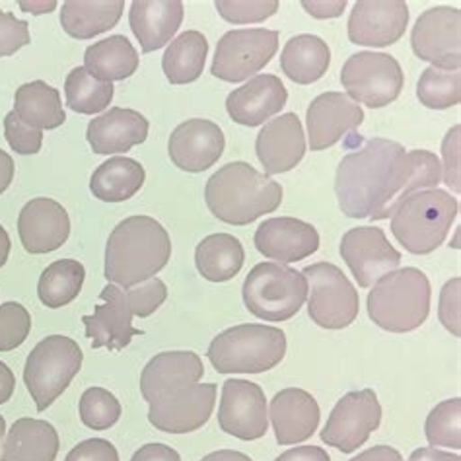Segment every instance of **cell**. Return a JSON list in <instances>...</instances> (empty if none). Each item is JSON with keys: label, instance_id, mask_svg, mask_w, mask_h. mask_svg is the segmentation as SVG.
Segmentation results:
<instances>
[{"label": "cell", "instance_id": "obj_1", "mask_svg": "<svg viewBox=\"0 0 461 461\" xmlns=\"http://www.w3.org/2000/svg\"><path fill=\"white\" fill-rule=\"evenodd\" d=\"M442 164L429 150H411L399 142L372 139L347 154L335 174L339 209L348 218L385 221L409 195L438 189Z\"/></svg>", "mask_w": 461, "mask_h": 461}, {"label": "cell", "instance_id": "obj_2", "mask_svg": "<svg viewBox=\"0 0 461 461\" xmlns=\"http://www.w3.org/2000/svg\"><path fill=\"white\" fill-rule=\"evenodd\" d=\"M172 258V240L150 216H129L109 234L105 246V278L121 288L150 281Z\"/></svg>", "mask_w": 461, "mask_h": 461}, {"label": "cell", "instance_id": "obj_3", "mask_svg": "<svg viewBox=\"0 0 461 461\" xmlns=\"http://www.w3.org/2000/svg\"><path fill=\"white\" fill-rule=\"evenodd\" d=\"M204 201L218 221L248 226L281 206L283 187L248 162H230L206 181Z\"/></svg>", "mask_w": 461, "mask_h": 461}, {"label": "cell", "instance_id": "obj_4", "mask_svg": "<svg viewBox=\"0 0 461 461\" xmlns=\"http://www.w3.org/2000/svg\"><path fill=\"white\" fill-rule=\"evenodd\" d=\"M430 281L417 267L384 275L370 290V320L390 333L415 331L430 313Z\"/></svg>", "mask_w": 461, "mask_h": 461}, {"label": "cell", "instance_id": "obj_5", "mask_svg": "<svg viewBox=\"0 0 461 461\" xmlns=\"http://www.w3.org/2000/svg\"><path fill=\"white\" fill-rule=\"evenodd\" d=\"M286 355V335L273 325L244 323L218 333L206 350L218 374H263Z\"/></svg>", "mask_w": 461, "mask_h": 461}, {"label": "cell", "instance_id": "obj_6", "mask_svg": "<svg viewBox=\"0 0 461 461\" xmlns=\"http://www.w3.org/2000/svg\"><path fill=\"white\" fill-rule=\"evenodd\" d=\"M457 211V199L447 191H417L392 214V232L409 253L429 256L444 244Z\"/></svg>", "mask_w": 461, "mask_h": 461}, {"label": "cell", "instance_id": "obj_7", "mask_svg": "<svg viewBox=\"0 0 461 461\" xmlns=\"http://www.w3.org/2000/svg\"><path fill=\"white\" fill-rule=\"evenodd\" d=\"M246 308L263 321H288L308 298V283L302 271L267 261L253 267L241 288Z\"/></svg>", "mask_w": 461, "mask_h": 461}, {"label": "cell", "instance_id": "obj_8", "mask_svg": "<svg viewBox=\"0 0 461 461\" xmlns=\"http://www.w3.org/2000/svg\"><path fill=\"white\" fill-rule=\"evenodd\" d=\"M82 360V350L70 337L51 335L33 347L23 368V384L40 412L65 393L80 372Z\"/></svg>", "mask_w": 461, "mask_h": 461}, {"label": "cell", "instance_id": "obj_9", "mask_svg": "<svg viewBox=\"0 0 461 461\" xmlns=\"http://www.w3.org/2000/svg\"><path fill=\"white\" fill-rule=\"evenodd\" d=\"M302 275L308 283V313L323 330H345L358 318V290L333 263H313Z\"/></svg>", "mask_w": 461, "mask_h": 461}, {"label": "cell", "instance_id": "obj_10", "mask_svg": "<svg viewBox=\"0 0 461 461\" xmlns=\"http://www.w3.org/2000/svg\"><path fill=\"white\" fill-rule=\"evenodd\" d=\"M341 84L353 102L380 109L399 98L405 75L392 55L362 51L347 59L341 70Z\"/></svg>", "mask_w": 461, "mask_h": 461}, {"label": "cell", "instance_id": "obj_11", "mask_svg": "<svg viewBox=\"0 0 461 461\" xmlns=\"http://www.w3.org/2000/svg\"><path fill=\"white\" fill-rule=\"evenodd\" d=\"M276 50V30H232L218 41L211 72L224 82H244L269 65Z\"/></svg>", "mask_w": 461, "mask_h": 461}, {"label": "cell", "instance_id": "obj_12", "mask_svg": "<svg viewBox=\"0 0 461 461\" xmlns=\"http://www.w3.org/2000/svg\"><path fill=\"white\" fill-rule=\"evenodd\" d=\"M382 405L374 390L348 392L339 399L321 430V440L343 454H353L380 429Z\"/></svg>", "mask_w": 461, "mask_h": 461}, {"label": "cell", "instance_id": "obj_13", "mask_svg": "<svg viewBox=\"0 0 461 461\" xmlns=\"http://www.w3.org/2000/svg\"><path fill=\"white\" fill-rule=\"evenodd\" d=\"M411 47L420 60L440 70L461 67V10L436 6L419 16L411 33Z\"/></svg>", "mask_w": 461, "mask_h": 461}, {"label": "cell", "instance_id": "obj_14", "mask_svg": "<svg viewBox=\"0 0 461 461\" xmlns=\"http://www.w3.org/2000/svg\"><path fill=\"white\" fill-rule=\"evenodd\" d=\"M216 405V384H193L158 395L149 403V420L156 430L187 434L209 422Z\"/></svg>", "mask_w": 461, "mask_h": 461}, {"label": "cell", "instance_id": "obj_15", "mask_svg": "<svg viewBox=\"0 0 461 461\" xmlns=\"http://www.w3.org/2000/svg\"><path fill=\"white\" fill-rule=\"evenodd\" d=\"M341 258L348 265L360 288H370L402 263L399 253L385 238L382 228H350L341 240Z\"/></svg>", "mask_w": 461, "mask_h": 461}, {"label": "cell", "instance_id": "obj_16", "mask_svg": "<svg viewBox=\"0 0 461 461\" xmlns=\"http://www.w3.org/2000/svg\"><path fill=\"white\" fill-rule=\"evenodd\" d=\"M221 430L240 440H259L269 430L267 399L261 387L248 380H226L218 407Z\"/></svg>", "mask_w": 461, "mask_h": 461}, {"label": "cell", "instance_id": "obj_17", "mask_svg": "<svg viewBox=\"0 0 461 461\" xmlns=\"http://www.w3.org/2000/svg\"><path fill=\"white\" fill-rule=\"evenodd\" d=\"M132 318H135V312H132L127 290L117 285H107L100 293V304L94 308V313L82 318L92 348L121 350L129 347L132 337L144 335L142 330L132 325Z\"/></svg>", "mask_w": 461, "mask_h": 461}, {"label": "cell", "instance_id": "obj_18", "mask_svg": "<svg viewBox=\"0 0 461 461\" xmlns=\"http://www.w3.org/2000/svg\"><path fill=\"white\" fill-rule=\"evenodd\" d=\"M409 6L403 0H360L348 18V40L355 45L387 47L405 35Z\"/></svg>", "mask_w": 461, "mask_h": 461}, {"label": "cell", "instance_id": "obj_19", "mask_svg": "<svg viewBox=\"0 0 461 461\" xmlns=\"http://www.w3.org/2000/svg\"><path fill=\"white\" fill-rule=\"evenodd\" d=\"M224 144V132L212 121L187 119L169 135L167 154L184 172L201 174L221 160Z\"/></svg>", "mask_w": 461, "mask_h": 461}, {"label": "cell", "instance_id": "obj_20", "mask_svg": "<svg viewBox=\"0 0 461 461\" xmlns=\"http://www.w3.org/2000/svg\"><path fill=\"white\" fill-rule=\"evenodd\" d=\"M308 140L313 152L331 149L348 131L362 125V107L343 92H325L308 107Z\"/></svg>", "mask_w": 461, "mask_h": 461}, {"label": "cell", "instance_id": "obj_21", "mask_svg": "<svg viewBox=\"0 0 461 461\" xmlns=\"http://www.w3.org/2000/svg\"><path fill=\"white\" fill-rule=\"evenodd\" d=\"M18 236L33 256L57 251L70 236V218L60 203L38 197L23 204L18 216Z\"/></svg>", "mask_w": 461, "mask_h": 461}, {"label": "cell", "instance_id": "obj_22", "mask_svg": "<svg viewBox=\"0 0 461 461\" xmlns=\"http://www.w3.org/2000/svg\"><path fill=\"white\" fill-rule=\"evenodd\" d=\"M256 248L275 263H296L320 249V234L312 224L293 216L269 218L256 230Z\"/></svg>", "mask_w": 461, "mask_h": 461}, {"label": "cell", "instance_id": "obj_23", "mask_svg": "<svg viewBox=\"0 0 461 461\" xmlns=\"http://www.w3.org/2000/svg\"><path fill=\"white\" fill-rule=\"evenodd\" d=\"M259 162L265 167V176L286 174L294 169L306 154V137L296 113H285L259 131L256 140Z\"/></svg>", "mask_w": 461, "mask_h": 461}, {"label": "cell", "instance_id": "obj_24", "mask_svg": "<svg viewBox=\"0 0 461 461\" xmlns=\"http://www.w3.org/2000/svg\"><path fill=\"white\" fill-rule=\"evenodd\" d=\"M288 92L281 78L275 75H258L244 86L230 92L226 112L236 123L244 127H259L286 105Z\"/></svg>", "mask_w": 461, "mask_h": 461}, {"label": "cell", "instance_id": "obj_25", "mask_svg": "<svg viewBox=\"0 0 461 461\" xmlns=\"http://www.w3.org/2000/svg\"><path fill=\"white\" fill-rule=\"evenodd\" d=\"M320 405L315 397L300 387H286L271 402V422L281 446L310 440L320 427Z\"/></svg>", "mask_w": 461, "mask_h": 461}, {"label": "cell", "instance_id": "obj_26", "mask_svg": "<svg viewBox=\"0 0 461 461\" xmlns=\"http://www.w3.org/2000/svg\"><path fill=\"white\" fill-rule=\"evenodd\" d=\"M149 127V119L135 109L112 107L90 121L86 139L95 154H123L147 140Z\"/></svg>", "mask_w": 461, "mask_h": 461}, {"label": "cell", "instance_id": "obj_27", "mask_svg": "<svg viewBox=\"0 0 461 461\" xmlns=\"http://www.w3.org/2000/svg\"><path fill=\"white\" fill-rule=\"evenodd\" d=\"M204 366L191 350H169L156 355L140 374V393L150 403L158 395L199 384Z\"/></svg>", "mask_w": 461, "mask_h": 461}, {"label": "cell", "instance_id": "obj_28", "mask_svg": "<svg viewBox=\"0 0 461 461\" xmlns=\"http://www.w3.org/2000/svg\"><path fill=\"white\" fill-rule=\"evenodd\" d=\"M184 22V3L179 0H135L131 5L129 23L140 41L142 53L162 50L177 33Z\"/></svg>", "mask_w": 461, "mask_h": 461}, {"label": "cell", "instance_id": "obj_29", "mask_svg": "<svg viewBox=\"0 0 461 461\" xmlns=\"http://www.w3.org/2000/svg\"><path fill=\"white\" fill-rule=\"evenodd\" d=\"M59 447V434L51 422L18 419L6 434L3 461H55Z\"/></svg>", "mask_w": 461, "mask_h": 461}, {"label": "cell", "instance_id": "obj_30", "mask_svg": "<svg viewBox=\"0 0 461 461\" xmlns=\"http://www.w3.org/2000/svg\"><path fill=\"white\" fill-rule=\"evenodd\" d=\"M123 0H67L60 26L75 40H92L115 28L123 14Z\"/></svg>", "mask_w": 461, "mask_h": 461}, {"label": "cell", "instance_id": "obj_31", "mask_svg": "<svg viewBox=\"0 0 461 461\" xmlns=\"http://www.w3.org/2000/svg\"><path fill=\"white\" fill-rule=\"evenodd\" d=\"M331 63V51L327 43L312 33L290 38L281 53V68L296 84L318 82Z\"/></svg>", "mask_w": 461, "mask_h": 461}, {"label": "cell", "instance_id": "obj_32", "mask_svg": "<svg viewBox=\"0 0 461 461\" xmlns=\"http://www.w3.org/2000/svg\"><path fill=\"white\" fill-rule=\"evenodd\" d=\"M14 113L38 131L59 129L67 121L59 90L43 80L22 84L14 95Z\"/></svg>", "mask_w": 461, "mask_h": 461}, {"label": "cell", "instance_id": "obj_33", "mask_svg": "<svg viewBox=\"0 0 461 461\" xmlns=\"http://www.w3.org/2000/svg\"><path fill=\"white\" fill-rule=\"evenodd\" d=\"M84 68L102 82L125 80L139 68V53L125 35H109L84 53Z\"/></svg>", "mask_w": 461, "mask_h": 461}, {"label": "cell", "instance_id": "obj_34", "mask_svg": "<svg viewBox=\"0 0 461 461\" xmlns=\"http://www.w3.org/2000/svg\"><path fill=\"white\" fill-rule=\"evenodd\" d=\"M144 167L132 158H109L90 179V191L95 199L105 203H123L135 197L144 185Z\"/></svg>", "mask_w": 461, "mask_h": 461}, {"label": "cell", "instance_id": "obj_35", "mask_svg": "<svg viewBox=\"0 0 461 461\" xmlns=\"http://www.w3.org/2000/svg\"><path fill=\"white\" fill-rule=\"evenodd\" d=\"M246 251L232 234L206 236L195 249V265L203 278L211 283H226L241 271Z\"/></svg>", "mask_w": 461, "mask_h": 461}, {"label": "cell", "instance_id": "obj_36", "mask_svg": "<svg viewBox=\"0 0 461 461\" xmlns=\"http://www.w3.org/2000/svg\"><path fill=\"white\" fill-rule=\"evenodd\" d=\"M209 55V41L201 32H184L167 45L162 57L166 78L172 84H191L199 80Z\"/></svg>", "mask_w": 461, "mask_h": 461}, {"label": "cell", "instance_id": "obj_37", "mask_svg": "<svg viewBox=\"0 0 461 461\" xmlns=\"http://www.w3.org/2000/svg\"><path fill=\"white\" fill-rule=\"evenodd\" d=\"M86 269L77 259H59L51 263L41 273L38 283V296L41 304L59 310L68 306L72 300L78 298Z\"/></svg>", "mask_w": 461, "mask_h": 461}, {"label": "cell", "instance_id": "obj_38", "mask_svg": "<svg viewBox=\"0 0 461 461\" xmlns=\"http://www.w3.org/2000/svg\"><path fill=\"white\" fill-rule=\"evenodd\" d=\"M67 105L80 115L102 113L113 100V84L94 78L84 67L70 70L65 82Z\"/></svg>", "mask_w": 461, "mask_h": 461}, {"label": "cell", "instance_id": "obj_39", "mask_svg": "<svg viewBox=\"0 0 461 461\" xmlns=\"http://www.w3.org/2000/svg\"><path fill=\"white\" fill-rule=\"evenodd\" d=\"M417 98L424 107L447 109L461 100V75L457 70H440L429 67L422 70L417 84Z\"/></svg>", "mask_w": 461, "mask_h": 461}, {"label": "cell", "instance_id": "obj_40", "mask_svg": "<svg viewBox=\"0 0 461 461\" xmlns=\"http://www.w3.org/2000/svg\"><path fill=\"white\" fill-rule=\"evenodd\" d=\"M427 440L432 447H461V399H446V402L436 405L430 415L427 417Z\"/></svg>", "mask_w": 461, "mask_h": 461}, {"label": "cell", "instance_id": "obj_41", "mask_svg": "<svg viewBox=\"0 0 461 461\" xmlns=\"http://www.w3.org/2000/svg\"><path fill=\"white\" fill-rule=\"evenodd\" d=\"M80 420L92 430H107L121 417L119 399L104 390V387H90L82 393L78 403Z\"/></svg>", "mask_w": 461, "mask_h": 461}, {"label": "cell", "instance_id": "obj_42", "mask_svg": "<svg viewBox=\"0 0 461 461\" xmlns=\"http://www.w3.org/2000/svg\"><path fill=\"white\" fill-rule=\"evenodd\" d=\"M32 331L30 312L20 302L0 304V353H8L26 343Z\"/></svg>", "mask_w": 461, "mask_h": 461}, {"label": "cell", "instance_id": "obj_43", "mask_svg": "<svg viewBox=\"0 0 461 461\" xmlns=\"http://www.w3.org/2000/svg\"><path fill=\"white\" fill-rule=\"evenodd\" d=\"M218 14L230 23H259L276 14V0H218Z\"/></svg>", "mask_w": 461, "mask_h": 461}, {"label": "cell", "instance_id": "obj_44", "mask_svg": "<svg viewBox=\"0 0 461 461\" xmlns=\"http://www.w3.org/2000/svg\"><path fill=\"white\" fill-rule=\"evenodd\" d=\"M5 137L10 149L22 156L38 154L43 144V131L28 127L14 112L5 117Z\"/></svg>", "mask_w": 461, "mask_h": 461}, {"label": "cell", "instance_id": "obj_45", "mask_svg": "<svg viewBox=\"0 0 461 461\" xmlns=\"http://www.w3.org/2000/svg\"><path fill=\"white\" fill-rule=\"evenodd\" d=\"M127 296L135 315H139V318H149V315H152L166 302L167 288L160 278L154 276L150 281H144L129 288Z\"/></svg>", "mask_w": 461, "mask_h": 461}, {"label": "cell", "instance_id": "obj_46", "mask_svg": "<svg viewBox=\"0 0 461 461\" xmlns=\"http://www.w3.org/2000/svg\"><path fill=\"white\" fill-rule=\"evenodd\" d=\"M32 41L26 20H18L12 12L0 10V59L14 55Z\"/></svg>", "mask_w": 461, "mask_h": 461}, {"label": "cell", "instance_id": "obj_47", "mask_svg": "<svg viewBox=\"0 0 461 461\" xmlns=\"http://www.w3.org/2000/svg\"><path fill=\"white\" fill-rule=\"evenodd\" d=\"M459 296H461V278L456 276L447 281L440 293L438 315L440 321L454 337L461 335V320H459Z\"/></svg>", "mask_w": 461, "mask_h": 461}, {"label": "cell", "instance_id": "obj_48", "mask_svg": "<svg viewBox=\"0 0 461 461\" xmlns=\"http://www.w3.org/2000/svg\"><path fill=\"white\" fill-rule=\"evenodd\" d=\"M459 125L447 131V135L444 137L442 142V156H444V166H442V174L444 181L447 187H452L454 193L461 191L459 184Z\"/></svg>", "mask_w": 461, "mask_h": 461}, {"label": "cell", "instance_id": "obj_49", "mask_svg": "<svg viewBox=\"0 0 461 461\" xmlns=\"http://www.w3.org/2000/svg\"><path fill=\"white\" fill-rule=\"evenodd\" d=\"M65 461H119V452L109 440L90 438L72 447Z\"/></svg>", "mask_w": 461, "mask_h": 461}, {"label": "cell", "instance_id": "obj_50", "mask_svg": "<svg viewBox=\"0 0 461 461\" xmlns=\"http://www.w3.org/2000/svg\"><path fill=\"white\" fill-rule=\"evenodd\" d=\"M131 461H181V457L166 444H147L135 452Z\"/></svg>", "mask_w": 461, "mask_h": 461}, {"label": "cell", "instance_id": "obj_51", "mask_svg": "<svg viewBox=\"0 0 461 461\" xmlns=\"http://www.w3.org/2000/svg\"><path fill=\"white\" fill-rule=\"evenodd\" d=\"M275 461H331V457L320 446H296Z\"/></svg>", "mask_w": 461, "mask_h": 461}, {"label": "cell", "instance_id": "obj_52", "mask_svg": "<svg viewBox=\"0 0 461 461\" xmlns=\"http://www.w3.org/2000/svg\"><path fill=\"white\" fill-rule=\"evenodd\" d=\"M302 6H304L313 18H337L343 14V10L347 8V0H337V3H308V0H304L302 3Z\"/></svg>", "mask_w": 461, "mask_h": 461}, {"label": "cell", "instance_id": "obj_53", "mask_svg": "<svg viewBox=\"0 0 461 461\" xmlns=\"http://www.w3.org/2000/svg\"><path fill=\"white\" fill-rule=\"evenodd\" d=\"M348 461H403V457L392 446H374Z\"/></svg>", "mask_w": 461, "mask_h": 461}, {"label": "cell", "instance_id": "obj_54", "mask_svg": "<svg viewBox=\"0 0 461 461\" xmlns=\"http://www.w3.org/2000/svg\"><path fill=\"white\" fill-rule=\"evenodd\" d=\"M407 461H461V457L452 452L436 450V447H419Z\"/></svg>", "mask_w": 461, "mask_h": 461}, {"label": "cell", "instance_id": "obj_55", "mask_svg": "<svg viewBox=\"0 0 461 461\" xmlns=\"http://www.w3.org/2000/svg\"><path fill=\"white\" fill-rule=\"evenodd\" d=\"M14 372H12L5 362H0V405H5L8 399H12V395H14Z\"/></svg>", "mask_w": 461, "mask_h": 461}, {"label": "cell", "instance_id": "obj_56", "mask_svg": "<svg viewBox=\"0 0 461 461\" xmlns=\"http://www.w3.org/2000/svg\"><path fill=\"white\" fill-rule=\"evenodd\" d=\"M12 179H14V160L0 149V195L10 187Z\"/></svg>", "mask_w": 461, "mask_h": 461}, {"label": "cell", "instance_id": "obj_57", "mask_svg": "<svg viewBox=\"0 0 461 461\" xmlns=\"http://www.w3.org/2000/svg\"><path fill=\"white\" fill-rule=\"evenodd\" d=\"M201 461H253L249 456L236 452V450H218L209 456H204Z\"/></svg>", "mask_w": 461, "mask_h": 461}, {"label": "cell", "instance_id": "obj_58", "mask_svg": "<svg viewBox=\"0 0 461 461\" xmlns=\"http://www.w3.org/2000/svg\"><path fill=\"white\" fill-rule=\"evenodd\" d=\"M10 236L6 230L0 226V267H5V263L8 261V256H10Z\"/></svg>", "mask_w": 461, "mask_h": 461}, {"label": "cell", "instance_id": "obj_59", "mask_svg": "<svg viewBox=\"0 0 461 461\" xmlns=\"http://www.w3.org/2000/svg\"><path fill=\"white\" fill-rule=\"evenodd\" d=\"M20 6L26 8L28 12H33V14H43V12H51L57 6V3H20Z\"/></svg>", "mask_w": 461, "mask_h": 461}, {"label": "cell", "instance_id": "obj_60", "mask_svg": "<svg viewBox=\"0 0 461 461\" xmlns=\"http://www.w3.org/2000/svg\"><path fill=\"white\" fill-rule=\"evenodd\" d=\"M5 434H6V420H5V417H3V415H0V446H3ZM0 461H3V457H0Z\"/></svg>", "mask_w": 461, "mask_h": 461}]
</instances>
